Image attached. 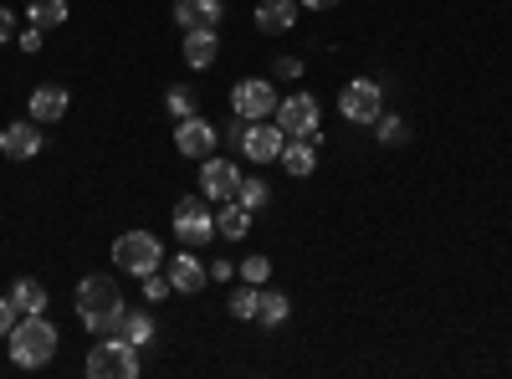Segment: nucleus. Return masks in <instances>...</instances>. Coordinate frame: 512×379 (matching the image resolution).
Wrapping results in <instances>:
<instances>
[{"label":"nucleus","mask_w":512,"mask_h":379,"mask_svg":"<svg viewBox=\"0 0 512 379\" xmlns=\"http://www.w3.org/2000/svg\"><path fill=\"white\" fill-rule=\"evenodd\" d=\"M297 0H262V6H256V31L262 36H282V31H292L297 26Z\"/></svg>","instance_id":"15"},{"label":"nucleus","mask_w":512,"mask_h":379,"mask_svg":"<svg viewBox=\"0 0 512 379\" xmlns=\"http://www.w3.org/2000/svg\"><path fill=\"white\" fill-rule=\"evenodd\" d=\"M236 200H241V205L251 210V216H256V210L267 205V180H246V175H241V185H236Z\"/></svg>","instance_id":"24"},{"label":"nucleus","mask_w":512,"mask_h":379,"mask_svg":"<svg viewBox=\"0 0 512 379\" xmlns=\"http://www.w3.org/2000/svg\"><path fill=\"white\" fill-rule=\"evenodd\" d=\"M221 57V36H216V26H195V31H185V62L190 67H210Z\"/></svg>","instance_id":"16"},{"label":"nucleus","mask_w":512,"mask_h":379,"mask_svg":"<svg viewBox=\"0 0 512 379\" xmlns=\"http://www.w3.org/2000/svg\"><path fill=\"white\" fill-rule=\"evenodd\" d=\"M113 262H118V272L149 277V272H159V262H164V246H159L154 231H128V236L113 241Z\"/></svg>","instance_id":"4"},{"label":"nucleus","mask_w":512,"mask_h":379,"mask_svg":"<svg viewBox=\"0 0 512 379\" xmlns=\"http://www.w3.org/2000/svg\"><path fill=\"white\" fill-rule=\"evenodd\" d=\"M62 113H67V88H52V82H47V88L31 93V118L36 123H57Z\"/></svg>","instance_id":"18"},{"label":"nucleus","mask_w":512,"mask_h":379,"mask_svg":"<svg viewBox=\"0 0 512 379\" xmlns=\"http://www.w3.org/2000/svg\"><path fill=\"white\" fill-rule=\"evenodd\" d=\"M0 154H6V159H36L41 154V123L36 118L11 123V129L0 134Z\"/></svg>","instance_id":"14"},{"label":"nucleus","mask_w":512,"mask_h":379,"mask_svg":"<svg viewBox=\"0 0 512 379\" xmlns=\"http://www.w3.org/2000/svg\"><path fill=\"white\" fill-rule=\"evenodd\" d=\"M164 272H169V287H175V292H185V298H195V292H205V282H210V267H205V262L195 257V251H180V257L169 262Z\"/></svg>","instance_id":"12"},{"label":"nucleus","mask_w":512,"mask_h":379,"mask_svg":"<svg viewBox=\"0 0 512 379\" xmlns=\"http://www.w3.org/2000/svg\"><path fill=\"white\" fill-rule=\"evenodd\" d=\"M11 303H16L21 313H47V287H41L36 277H21V282L11 287Z\"/></svg>","instance_id":"20"},{"label":"nucleus","mask_w":512,"mask_h":379,"mask_svg":"<svg viewBox=\"0 0 512 379\" xmlns=\"http://www.w3.org/2000/svg\"><path fill=\"white\" fill-rule=\"evenodd\" d=\"M221 0H175V26L180 31H195V26H216L221 21Z\"/></svg>","instance_id":"17"},{"label":"nucleus","mask_w":512,"mask_h":379,"mask_svg":"<svg viewBox=\"0 0 512 379\" xmlns=\"http://www.w3.org/2000/svg\"><path fill=\"white\" fill-rule=\"evenodd\" d=\"M6 41H16V16H11V6H0V47Z\"/></svg>","instance_id":"33"},{"label":"nucleus","mask_w":512,"mask_h":379,"mask_svg":"<svg viewBox=\"0 0 512 379\" xmlns=\"http://www.w3.org/2000/svg\"><path fill=\"white\" fill-rule=\"evenodd\" d=\"M272 123H277V129H282L287 139H308V134H318L323 108H318V98H313V93H292V98H282V103H277Z\"/></svg>","instance_id":"5"},{"label":"nucleus","mask_w":512,"mask_h":379,"mask_svg":"<svg viewBox=\"0 0 512 379\" xmlns=\"http://www.w3.org/2000/svg\"><path fill=\"white\" fill-rule=\"evenodd\" d=\"M236 272H241V282L262 287V282L272 277V262H267V257H241V267H236Z\"/></svg>","instance_id":"28"},{"label":"nucleus","mask_w":512,"mask_h":379,"mask_svg":"<svg viewBox=\"0 0 512 379\" xmlns=\"http://www.w3.org/2000/svg\"><path fill=\"white\" fill-rule=\"evenodd\" d=\"M410 129H405V118L400 113H379V144H405Z\"/></svg>","instance_id":"27"},{"label":"nucleus","mask_w":512,"mask_h":379,"mask_svg":"<svg viewBox=\"0 0 512 379\" xmlns=\"http://www.w3.org/2000/svg\"><path fill=\"white\" fill-rule=\"evenodd\" d=\"M277 88L267 77H241L236 88H231V113L236 118H246V123H256V118H272L277 113Z\"/></svg>","instance_id":"6"},{"label":"nucleus","mask_w":512,"mask_h":379,"mask_svg":"<svg viewBox=\"0 0 512 379\" xmlns=\"http://www.w3.org/2000/svg\"><path fill=\"white\" fill-rule=\"evenodd\" d=\"M123 292H118V282L113 277H82L77 282V323L88 328V333H118V323H123Z\"/></svg>","instance_id":"1"},{"label":"nucleus","mask_w":512,"mask_h":379,"mask_svg":"<svg viewBox=\"0 0 512 379\" xmlns=\"http://www.w3.org/2000/svg\"><path fill=\"white\" fill-rule=\"evenodd\" d=\"M216 231H221L226 241H241V236L251 231V210H246L241 200H226V210L216 216Z\"/></svg>","instance_id":"19"},{"label":"nucleus","mask_w":512,"mask_h":379,"mask_svg":"<svg viewBox=\"0 0 512 379\" xmlns=\"http://www.w3.org/2000/svg\"><path fill=\"white\" fill-rule=\"evenodd\" d=\"M16 47H21V52H41V26H26V31H16Z\"/></svg>","instance_id":"31"},{"label":"nucleus","mask_w":512,"mask_h":379,"mask_svg":"<svg viewBox=\"0 0 512 379\" xmlns=\"http://www.w3.org/2000/svg\"><path fill=\"white\" fill-rule=\"evenodd\" d=\"M256 303H262V287H241V292H231V318H256Z\"/></svg>","instance_id":"25"},{"label":"nucleus","mask_w":512,"mask_h":379,"mask_svg":"<svg viewBox=\"0 0 512 379\" xmlns=\"http://www.w3.org/2000/svg\"><path fill=\"white\" fill-rule=\"evenodd\" d=\"M52 354H57V328L41 313H21L11 328V359L21 369H41V364H52Z\"/></svg>","instance_id":"2"},{"label":"nucleus","mask_w":512,"mask_h":379,"mask_svg":"<svg viewBox=\"0 0 512 379\" xmlns=\"http://www.w3.org/2000/svg\"><path fill=\"white\" fill-rule=\"evenodd\" d=\"M16 318H21V308H16L11 298H0V339H11V328H16Z\"/></svg>","instance_id":"30"},{"label":"nucleus","mask_w":512,"mask_h":379,"mask_svg":"<svg viewBox=\"0 0 512 379\" xmlns=\"http://www.w3.org/2000/svg\"><path fill=\"white\" fill-rule=\"evenodd\" d=\"M277 164H282L292 180H308V175L318 170V134H308V139H287L282 154H277Z\"/></svg>","instance_id":"13"},{"label":"nucleus","mask_w":512,"mask_h":379,"mask_svg":"<svg viewBox=\"0 0 512 379\" xmlns=\"http://www.w3.org/2000/svg\"><path fill=\"white\" fill-rule=\"evenodd\" d=\"M118 339H128V344H149L154 339V318L144 313V308H134V313H123V323H118Z\"/></svg>","instance_id":"22"},{"label":"nucleus","mask_w":512,"mask_h":379,"mask_svg":"<svg viewBox=\"0 0 512 379\" xmlns=\"http://www.w3.org/2000/svg\"><path fill=\"white\" fill-rule=\"evenodd\" d=\"M88 374L93 379H134L139 374V349L118 339V333H98V344L88 349Z\"/></svg>","instance_id":"3"},{"label":"nucleus","mask_w":512,"mask_h":379,"mask_svg":"<svg viewBox=\"0 0 512 379\" xmlns=\"http://www.w3.org/2000/svg\"><path fill=\"white\" fill-rule=\"evenodd\" d=\"M175 236H180L185 246H205V241H216V216H210L205 195L175 200Z\"/></svg>","instance_id":"7"},{"label":"nucleus","mask_w":512,"mask_h":379,"mask_svg":"<svg viewBox=\"0 0 512 379\" xmlns=\"http://www.w3.org/2000/svg\"><path fill=\"white\" fill-rule=\"evenodd\" d=\"M236 185H241V170L231 159H216V154L200 159V195L205 200H236Z\"/></svg>","instance_id":"10"},{"label":"nucleus","mask_w":512,"mask_h":379,"mask_svg":"<svg viewBox=\"0 0 512 379\" xmlns=\"http://www.w3.org/2000/svg\"><path fill=\"white\" fill-rule=\"evenodd\" d=\"M338 113H344L349 123H379V113H384V93H379V82L354 77L349 88L338 93Z\"/></svg>","instance_id":"8"},{"label":"nucleus","mask_w":512,"mask_h":379,"mask_svg":"<svg viewBox=\"0 0 512 379\" xmlns=\"http://www.w3.org/2000/svg\"><path fill=\"white\" fill-rule=\"evenodd\" d=\"M287 313H292V298H287V292H267V287H262V303H256V323L277 328V323H287Z\"/></svg>","instance_id":"21"},{"label":"nucleus","mask_w":512,"mask_h":379,"mask_svg":"<svg viewBox=\"0 0 512 379\" xmlns=\"http://www.w3.org/2000/svg\"><path fill=\"white\" fill-rule=\"evenodd\" d=\"M164 108L175 113V118H190V113H195V93L185 88V82H175V88L164 93Z\"/></svg>","instance_id":"26"},{"label":"nucleus","mask_w":512,"mask_h":379,"mask_svg":"<svg viewBox=\"0 0 512 379\" xmlns=\"http://www.w3.org/2000/svg\"><path fill=\"white\" fill-rule=\"evenodd\" d=\"M26 21L41 26V31L62 26V21H67V0H31V6H26Z\"/></svg>","instance_id":"23"},{"label":"nucleus","mask_w":512,"mask_h":379,"mask_svg":"<svg viewBox=\"0 0 512 379\" xmlns=\"http://www.w3.org/2000/svg\"><path fill=\"white\" fill-rule=\"evenodd\" d=\"M282 144H287V134L277 129L272 118H256V123H246L241 139H236V149H241L251 164H272V159L282 154Z\"/></svg>","instance_id":"9"},{"label":"nucleus","mask_w":512,"mask_h":379,"mask_svg":"<svg viewBox=\"0 0 512 379\" xmlns=\"http://www.w3.org/2000/svg\"><path fill=\"white\" fill-rule=\"evenodd\" d=\"M297 6H303V11H333L338 0H297Z\"/></svg>","instance_id":"34"},{"label":"nucleus","mask_w":512,"mask_h":379,"mask_svg":"<svg viewBox=\"0 0 512 379\" xmlns=\"http://www.w3.org/2000/svg\"><path fill=\"white\" fill-rule=\"evenodd\" d=\"M277 77L297 82V77H303V57H277Z\"/></svg>","instance_id":"32"},{"label":"nucleus","mask_w":512,"mask_h":379,"mask_svg":"<svg viewBox=\"0 0 512 379\" xmlns=\"http://www.w3.org/2000/svg\"><path fill=\"white\" fill-rule=\"evenodd\" d=\"M175 149L185 159H205V154H216V123H205L200 113L180 118V129H175Z\"/></svg>","instance_id":"11"},{"label":"nucleus","mask_w":512,"mask_h":379,"mask_svg":"<svg viewBox=\"0 0 512 379\" xmlns=\"http://www.w3.org/2000/svg\"><path fill=\"white\" fill-rule=\"evenodd\" d=\"M139 282H144V298H149V303H164L169 292H175V287H169V272H149V277H139Z\"/></svg>","instance_id":"29"}]
</instances>
